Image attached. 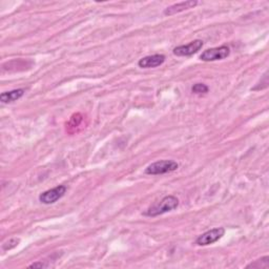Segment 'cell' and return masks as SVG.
I'll return each instance as SVG.
<instances>
[{
  "instance_id": "ba28073f",
  "label": "cell",
  "mask_w": 269,
  "mask_h": 269,
  "mask_svg": "<svg viewBox=\"0 0 269 269\" xmlns=\"http://www.w3.org/2000/svg\"><path fill=\"white\" fill-rule=\"evenodd\" d=\"M198 3L199 2L197 1V0H187V1L172 4L164 10V15H166V16L174 15V14H178L181 12H184L186 10L193 9V8H195V6H197Z\"/></svg>"
},
{
  "instance_id": "4fadbf2b",
  "label": "cell",
  "mask_w": 269,
  "mask_h": 269,
  "mask_svg": "<svg viewBox=\"0 0 269 269\" xmlns=\"http://www.w3.org/2000/svg\"><path fill=\"white\" fill-rule=\"evenodd\" d=\"M28 267H30V268H37V267H39V268H43V267H48V265L43 264V263H34V264L30 265Z\"/></svg>"
},
{
  "instance_id": "7c38bea8",
  "label": "cell",
  "mask_w": 269,
  "mask_h": 269,
  "mask_svg": "<svg viewBox=\"0 0 269 269\" xmlns=\"http://www.w3.org/2000/svg\"><path fill=\"white\" fill-rule=\"evenodd\" d=\"M20 242L19 239H12L10 240L9 242H6L3 244V250H10L12 248H14V247H16L18 245V243Z\"/></svg>"
},
{
  "instance_id": "6da1fadb",
  "label": "cell",
  "mask_w": 269,
  "mask_h": 269,
  "mask_svg": "<svg viewBox=\"0 0 269 269\" xmlns=\"http://www.w3.org/2000/svg\"><path fill=\"white\" fill-rule=\"evenodd\" d=\"M179 205V200L174 196H166L161 201L155 203L154 205L147 208L144 216L147 217H158L163 214L170 213L171 210L176 209Z\"/></svg>"
},
{
  "instance_id": "30bf717a",
  "label": "cell",
  "mask_w": 269,
  "mask_h": 269,
  "mask_svg": "<svg viewBox=\"0 0 269 269\" xmlns=\"http://www.w3.org/2000/svg\"><path fill=\"white\" fill-rule=\"evenodd\" d=\"M268 268L269 267V257L261 258L260 260L254 261L253 263L249 264L247 268Z\"/></svg>"
},
{
  "instance_id": "277c9868",
  "label": "cell",
  "mask_w": 269,
  "mask_h": 269,
  "mask_svg": "<svg viewBox=\"0 0 269 269\" xmlns=\"http://www.w3.org/2000/svg\"><path fill=\"white\" fill-rule=\"evenodd\" d=\"M224 234H225V229L223 227L210 229L204 232V234H202L201 236H199L197 240H196V244L199 246H206V245L214 244L217 241H219V240L224 236Z\"/></svg>"
},
{
  "instance_id": "7a4b0ae2",
  "label": "cell",
  "mask_w": 269,
  "mask_h": 269,
  "mask_svg": "<svg viewBox=\"0 0 269 269\" xmlns=\"http://www.w3.org/2000/svg\"><path fill=\"white\" fill-rule=\"evenodd\" d=\"M179 169V164L176 161L172 160H162V161H157L148 165L145 170V173L147 174H163L167 172H171L177 171Z\"/></svg>"
},
{
  "instance_id": "9c48e42d",
  "label": "cell",
  "mask_w": 269,
  "mask_h": 269,
  "mask_svg": "<svg viewBox=\"0 0 269 269\" xmlns=\"http://www.w3.org/2000/svg\"><path fill=\"white\" fill-rule=\"evenodd\" d=\"M25 90L24 89H18V90H13L10 92H4L0 95V101L2 103H12L14 101H17L24 95Z\"/></svg>"
},
{
  "instance_id": "8fae6325",
  "label": "cell",
  "mask_w": 269,
  "mask_h": 269,
  "mask_svg": "<svg viewBox=\"0 0 269 269\" xmlns=\"http://www.w3.org/2000/svg\"><path fill=\"white\" fill-rule=\"evenodd\" d=\"M208 86L204 83H197L192 87V92L194 94H197V95H202V94L208 93Z\"/></svg>"
},
{
  "instance_id": "5b68a950",
  "label": "cell",
  "mask_w": 269,
  "mask_h": 269,
  "mask_svg": "<svg viewBox=\"0 0 269 269\" xmlns=\"http://www.w3.org/2000/svg\"><path fill=\"white\" fill-rule=\"evenodd\" d=\"M65 193H67V187L64 185H58L52 188V190H49L45 193H42L39 196V201L43 203V204H47V205L53 204V203L61 199Z\"/></svg>"
},
{
  "instance_id": "3957f363",
  "label": "cell",
  "mask_w": 269,
  "mask_h": 269,
  "mask_svg": "<svg viewBox=\"0 0 269 269\" xmlns=\"http://www.w3.org/2000/svg\"><path fill=\"white\" fill-rule=\"evenodd\" d=\"M230 54V49L226 46H222L219 48H213L204 50L200 55V59L202 61L209 62V61H217V60H223L225 58H227Z\"/></svg>"
},
{
  "instance_id": "8992f818",
  "label": "cell",
  "mask_w": 269,
  "mask_h": 269,
  "mask_svg": "<svg viewBox=\"0 0 269 269\" xmlns=\"http://www.w3.org/2000/svg\"><path fill=\"white\" fill-rule=\"evenodd\" d=\"M202 47H203V41L200 39H196L191 43H188V45L174 48L172 53L173 55L179 56V57H187L199 52V50L202 49Z\"/></svg>"
},
{
  "instance_id": "52a82bcc",
  "label": "cell",
  "mask_w": 269,
  "mask_h": 269,
  "mask_svg": "<svg viewBox=\"0 0 269 269\" xmlns=\"http://www.w3.org/2000/svg\"><path fill=\"white\" fill-rule=\"evenodd\" d=\"M164 61H165L164 55L156 54V55L141 58V59L138 61V65H139L141 69H154V68L160 67V65H162Z\"/></svg>"
}]
</instances>
